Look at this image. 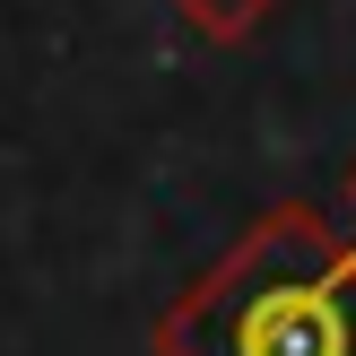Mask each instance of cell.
Here are the masks:
<instances>
[]
</instances>
